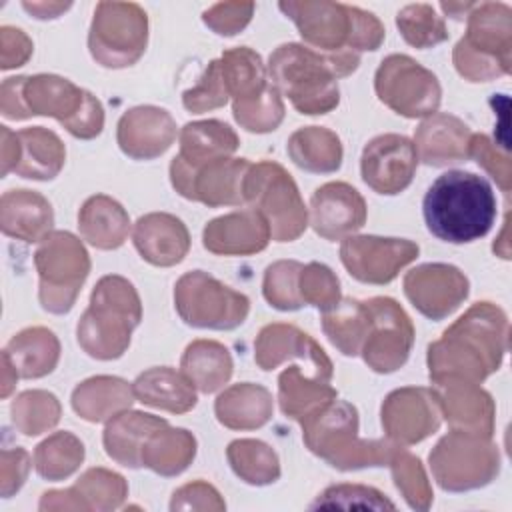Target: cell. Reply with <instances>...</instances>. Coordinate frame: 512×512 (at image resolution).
Instances as JSON below:
<instances>
[{"label":"cell","mask_w":512,"mask_h":512,"mask_svg":"<svg viewBox=\"0 0 512 512\" xmlns=\"http://www.w3.org/2000/svg\"><path fill=\"white\" fill-rule=\"evenodd\" d=\"M508 322L490 302L474 304L438 342L428 346L430 380L462 378L478 384L498 370L506 350Z\"/></svg>","instance_id":"6da1fadb"},{"label":"cell","mask_w":512,"mask_h":512,"mask_svg":"<svg viewBox=\"0 0 512 512\" xmlns=\"http://www.w3.org/2000/svg\"><path fill=\"white\" fill-rule=\"evenodd\" d=\"M0 110L10 120L52 116L82 140L98 136L104 126L100 100L68 78L54 74L6 78L0 88Z\"/></svg>","instance_id":"7a4b0ae2"},{"label":"cell","mask_w":512,"mask_h":512,"mask_svg":"<svg viewBox=\"0 0 512 512\" xmlns=\"http://www.w3.org/2000/svg\"><path fill=\"white\" fill-rule=\"evenodd\" d=\"M422 214L432 236L448 244H468L490 232L498 208L490 182L466 170L440 174L424 194Z\"/></svg>","instance_id":"3957f363"},{"label":"cell","mask_w":512,"mask_h":512,"mask_svg":"<svg viewBox=\"0 0 512 512\" xmlns=\"http://www.w3.org/2000/svg\"><path fill=\"white\" fill-rule=\"evenodd\" d=\"M358 64V54L350 50L320 54L302 44H282L270 54L268 74L300 114H326L338 106V78Z\"/></svg>","instance_id":"277c9868"},{"label":"cell","mask_w":512,"mask_h":512,"mask_svg":"<svg viewBox=\"0 0 512 512\" xmlns=\"http://www.w3.org/2000/svg\"><path fill=\"white\" fill-rule=\"evenodd\" d=\"M308 450L338 470L384 466L396 446L388 440H358V412L334 398L300 422Z\"/></svg>","instance_id":"5b68a950"},{"label":"cell","mask_w":512,"mask_h":512,"mask_svg":"<svg viewBox=\"0 0 512 512\" xmlns=\"http://www.w3.org/2000/svg\"><path fill=\"white\" fill-rule=\"evenodd\" d=\"M140 318L142 306L134 286L122 276H104L94 286L90 306L78 322V344L92 358L116 360L126 352Z\"/></svg>","instance_id":"8992f818"},{"label":"cell","mask_w":512,"mask_h":512,"mask_svg":"<svg viewBox=\"0 0 512 512\" xmlns=\"http://www.w3.org/2000/svg\"><path fill=\"white\" fill-rule=\"evenodd\" d=\"M456 70L472 80L486 82L510 70V6L480 2L468 12V32L454 46Z\"/></svg>","instance_id":"52a82bcc"},{"label":"cell","mask_w":512,"mask_h":512,"mask_svg":"<svg viewBox=\"0 0 512 512\" xmlns=\"http://www.w3.org/2000/svg\"><path fill=\"white\" fill-rule=\"evenodd\" d=\"M40 278L38 300L52 314H66L80 292L88 272L90 258L82 242L70 232H50L34 254Z\"/></svg>","instance_id":"ba28073f"},{"label":"cell","mask_w":512,"mask_h":512,"mask_svg":"<svg viewBox=\"0 0 512 512\" xmlns=\"http://www.w3.org/2000/svg\"><path fill=\"white\" fill-rule=\"evenodd\" d=\"M246 204L268 222L272 240L292 242L308 226V212L292 176L276 162L252 164L246 176Z\"/></svg>","instance_id":"9c48e42d"},{"label":"cell","mask_w":512,"mask_h":512,"mask_svg":"<svg viewBox=\"0 0 512 512\" xmlns=\"http://www.w3.org/2000/svg\"><path fill=\"white\" fill-rule=\"evenodd\" d=\"M148 16L134 2H98L88 34L92 58L106 68L132 66L146 50Z\"/></svg>","instance_id":"30bf717a"},{"label":"cell","mask_w":512,"mask_h":512,"mask_svg":"<svg viewBox=\"0 0 512 512\" xmlns=\"http://www.w3.org/2000/svg\"><path fill=\"white\" fill-rule=\"evenodd\" d=\"M174 302L180 318L194 328L232 330L250 310V300L202 270L186 272L174 286Z\"/></svg>","instance_id":"8fae6325"},{"label":"cell","mask_w":512,"mask_h":512,"mask_svg":"<svg viewBox=\"0 0 512 512\" xmlns=\"http://www.w3.org/2000/svg\"><path fill=\"white\" fill-rule=\"evenodd\" d=\"M490 438L452 430L430 452L432 472L444 490H470L490 482L498 472V450Z\"/></svg>","instance_id":"7c38bea8"},{"label":"cell","mask_w":512,"mask_h":512,"mask_svg":"<svg viewBox=\"0 0 512 512\" xmlns=\"http://www.w3.org/2000/svg\"><path fill=\"white\" fill-rule=\"evenodd\" d=\"M378 98L406 118L430 116L440 104L438 78L406 54H390L376 70Z\"/></svg>","instance_id":"4fadbf2b"},{"label":"cell","mask_w":512,"mask_h":512,"mask_svg":"<svg viewBox=\"0 0 512 512\" xmlns=\"http://www.w3.org/2000/svg\"><path fill=\"white\" fill-rule=\"evenodd\" d=\"M252 162L246 158H220L198 170H186L176 162L170 164L174 190L206 206H240L246 204V176Z\"/></svg>","instance_id":"5bb4252c"},{"label":"cell","mask_w":512,"mask_h":512,"mask_svg":"<svg viewBox=\"0 0 512 512\" xmlns=\"http://www.w3.org/2000/svg\"><path fill=\"white\" fill-rule=\"evenodd\" d=\"M366 306L372 324L360 354L374 372H394L408 360L414 342V326L402 306L392 298H370Z\"/></svg>","instance_id":"9a60e30c"},{"label":"cell","mask_w":512,"mask_h":512,"mask_svg":"<svg viewBox=\"0 0 512 512\" xmlns=\"http://www.w3.org/2000/svg\"><path fill=\"white\" fill-rule=\"evenodd\" d=\"M278 8L298 26L300 36L330 54L354 52L358 6L338 2H280ZM358 54V52H356Z\"/></svg>","instance_id":"2e32d148"},{"label":"cell","mask_w":512,"mask_h":512,"mask_svg":"<svg viewBox=\"0 0 512 512\" xmlns=\"http://www.w3.org/2000/svg\"><path fill=\"white\" fill-rule=\"evenodd\" d=\"M418 244L404 238L348 236L340 246V258L350 276L368 284H388L406 264L418 256Z\"/></svg>","instance_id":"e0dca14e"},{"label":"cell","mask_w":512,"mask_h":512,"mask_svg":"<svg viewBox=\"0 0 512 512\" xmlns=\"http://www.w3.org/2000/svg\"><path fill=\"white\" fill-rule=\"evenodd\" d=\"M418 152L410 138L400 134H380L362 152V180L378 194H398L414 178Z\"/></svg>","instance_id":"ac0fdd59"},{"label":"cell","mask_w":512,"mask_h":512,"mask_svg":"<svg viewBox=\"0 0 512 512\" xmlns=\"http://www.w3.org/2000/svg\"><path fill=\"white\" fill-rule=\"evenodd\" d=\"M382 426L390 440L414 444L434 434L440 426V404L434 390L400 388L382 404Z\"/></svg>","instance_id":"d6986e66"},{"label":"cell","mask_w":512,"mask_h":512,"mask_svg":"<svg viewBox=\"0 0 512 512\" xmlns=\"http://www.w3.org/2000/svg\"><path fill=\"white\" fill-rule=\"evenodd\" d=\"M404 292L426 318L442 320L468 296V280L456 266L422 264L406 274Z\"/></svg>","instance_id":"ffe728a7"},{"label":"cell","mask_w":512,"mask_h":512,"mask_svg":"<svg viewBox=\"0 0 512 512\" xmlns=\"http://www.w3.org/2000/svg\"><path fill=\"white\" fill-rule=\"evenodd\" d=\"M366 222V202L346 182H328L310 198V224L326 240H342Z\"/></svg>","instance_id":"44dd1931"},{"label":"cell","mask_w":512,"mask_h":512,"mask_svg":"<svg viewBox=\"0 0 512 512\" xmlns=\"http://www.w3.org/2000/svg\"><path fill=\"white\" fill-rule=\"evenodd\" d=\"M254 350V360L262 370H274L284 360L300 358L320 380L330 382L332 378V362L326 352L306 332L292 324L264 326L256 338Z\"/></svg>","instance_id":"7402d4cb"},{"label":"cell","mask_w":512,"mask_h":512,"mask_svg":"<svg viewBox=\"0 0 512 512\" xmlns=\"http://www.w3.org/2000/svg\"><path fill=\"white\" fill-rule=\"evenodd\" d=\"M118 146L134 160H152L164 154L176 138V124L164 108L136 106L118 122Z\"/></svg>","instance_id":"603a6c76"},{"label":"cell","mask_w":512,"mask_h":512,"mask_svg":"<svg viewBox=\"0 0 512 512\" xmlns=\"http://www.w3.org/2000/svg\"><path fill=\"white\" fill-rule=\"evenodd\" d=\"M434 384L440 412H444L454 430L492 436L494 404L482 388L462 378H440Z\"/></svg>","instance_id":"cb8c5ba5"},{"label":"cell","mask_w":512,"mask_h":512,"mask_svg":"<svg viewBox=\"0 0 512 512\" xmlns=\"http://www.w3.org/2000/svg\"><path fill=\"white\" fill-rule=\"evenodd\" d=\"M270 238V226L256 208L214 218L206 224L202 232L204 248L224 256H244L260 252L268 246Z\"/></svg>","instance_id":"d4e9b609"},{"label":"cell","mask_w":512,"mask_h":512,"mask_svg":"<svg viewBox=\"0 0 512 512\" xmlns=\"http://www.w3.org/2000/svg\"><path fill=\"white\" fill-rule=\"evenodd\" d=\"M132 240L140 256L154 266H174L184 260L190 248V234L184 222L166 212L140 216Z\"/></svg>","instance_id":"484cf974"},{"label":"cell","mask_w":512,"mask_h":512,"mask_svg":"<svg viewBox=\"0 0 512 512\" xmlns=\"http://www.w3.org/2000/svg\"><path fill=\"white\" fill-rule=\"evenodd\" d=\"M470 130L450 114H432L416 130L418 158L428 166H446L470 158Z\"/></svg>","instance_id":"4316f807"},{"label":"cell","mask_w":512,"mask_h":512,"mask_svg":"<svg viewBox=\"0 0 512 512\" xmlns=\"http://www.w3.org/2000/svg\"><path fill=\"white\" fill-rule=\"evenodd\" d=\"M54 212L50 202L34 190H8L0 200V228L6 236L40 242L50 234Z\"/></svg>","instance_id":"83f0119b"},{"label":"cell","mask_w":512,"mask_h":512,"mask_svg":"<svg viewBox=\"0 0 512 512\" xmlns=\"http://www.w3.org/2000/svg\"><path fill=\"white\" fill-rule=\"evenodd\" d=\"M238 148L236 132L220 120L188 122L180 130V152L172 160L186 170H198L220 158H228Z\"/></svg>","instance_id":"f1b7e54d"},{"label":"cell","mask_w":512,"mask_h":512,"mask_svg":"<svg viewBox=\"0 0 512 512\" xmlns=\"http://www.w3.org/2000/svg\"><path fill=\"white\" fill-rule=\"evenodd\" d=\"M16 158L12 172L30 180H52L64 166L66 148L60 138L42 126L14 132Z\"/></svg>","instance_id":"f546056e"},{"label":"cell","mask_w":512,"mask_h":512,"mask_svg":"<svg viewBox=\"0 0 512 512\" xmlns=\"http://www.w3.org/2000/svg\"><path fill=\"white\" fill-rule=\"evenodd\" d=\"M164 418L122 410L110 418L104 430L106 454L122 466L140 468L142 466V446L152 432L166 426Z\"/></svg>","instance_id":"4dcf8cb0"},{"label":"cell","mask_w":512,"mask_h":512,"mask_svg":"<svg viewBox=\"0 0 512 512\" xmlns=\"http://www.w3.org/2000/svg\"><path fill=\"white\" fill-rule=\"evenodd\" d=\"M214 410L220 424L234 430H254L270 420L272 396L260 384L242 382L224 390L216 398Z\"/></svg>","instance_id":"1f68e13d"},{"label":"cell","mask_w":512,"mask_h":512,"mask_svg":"<svg viewBox=\"0 0 512 512\" xmlns=\"http://www.w3.org/2000/svg\"><path fill=\"white\" fill-rule=\"evenodd\" d=\"M78 228L86 242L100 250H114L124 244L130 220L126 210L110 196H90L78 212Z\"/></svg>","instance_id":"d6a6232c"},{"label":"cell","mask_w":512,"mask_h":512,"mask_svg":"<svg viewBox=\"0 0 512 512\" xmlns=\"http://www.w3.org/2000/svg\"><path fill=\"white\" fill-rule=\"evenodd\" d=\"M132 390L142 404L174 414H184L196 406L194 384L168 366L142 372L134 380Z\"/></svg>","instance_id":"836d02e7"},{"label":"cell","mask_w":512,"mask_h":512,"mask_svg":"<svg viewBox=\"0 0 512 512\" xmlns=\"http://www.w3.org/2000/svg\"><path fill=\"white\" fill-rule=\"evenodd\" d=\"M134 390L116 376H94L78 384L72 392V408L88 422H104L130 408Z\"/></svg>","instance_id":"e575fe53"},{"label":"cell","mask_w":512,"mask_h":512,"mask_svg":"<svg viewBox=\"0 0 512 512\" xmlns=\"http://www.w3.org/2000/svg\"><path fill=\"white\" fill-rule=\"evenodd\" d=\"M218 62L226 92L234 98V106L250 104L270 88L262 58L252 48H230L218 58Z\"/></svg>","instance_id":"d590c367"},{"label":"cell","mask_w":512,"mask_h":512,"mask_svg":"<svg viewBox=\"0 0 512 512\" xmlns=\"http://www.w3.org/2000/svg\"><path fill=\"white\" fill-rule=\"evenodd\" d=\"M20 378H42L50 374L60 358V344L52 330L34 326L18 332L4 348Z\"/></svg>","instance_id":"8d00e7d4"},{"label":"cell","mask_w":512,"mask_h":512,"mask_svg":"<svg viewBox=\"0 0 512 512\" xmlns=\"http://www.w3.org/2000/svg\"><path fill=\"white\" fill-rule=\"evenodd\" d=\"M334 398H338V392L328 382L304 376L300 366L286 368L278 378L280 410L292 420L302 422Z\"/></svg>","instance_id":"74e56055"},{"label":"cell","mask_w":512,"mask_h":512,"mask_svg":"<svg viewBox=\"0 0 512 512\" xmlns=\"http://www.w3.org/2000/svg\"><path fill=\"white\" fill-rule=\"evenodd\" d=\"M182 374L204 394L220 390L232 376V358L226 346L214 340H196L186 346Z\"/></svg>","instance_id":"f35d334b"},{"label":"cell","mask_w":512,"mask_h":512,"mask_svg":"<svg viewBox=\"0 0 512 512\" xmlns=\"http://www.w3.org/2000/svg\"><path fill=\"white\" fill-rule=\"evenodd\" d=\"M288 156L306 172L328 174L336 172L342 164V144L332 130L322 126H306L290 136Z\"/></svg>","instance_id":"ab89813d"},{"label":"cell","mask_w":512,"mask_h":512,"mask_svg":"<svg viewBox=\"0 0 512 512\" xmlns=\"http://www.w3.org/2000/svg\"><path fill=\"white\" fill-rule=\"evenodd\" d=\"M196 454V440L184 428L162 426L142 446V466L162 476H176L188 468Z\"/></svg>","instance_id":"60d3db41"},{"label":"cell","mask_w":512,"mask_h":512,"mask_svg":"<svg viewBox=\"0 0 512 512\" xmlns=\"http://www.w3.org/2000/svg\"><path fill=\"white\" fill-rule=\"evenodd\" d=\"M372 318L366 300L344 298L322 316V328L328 340L344 354L358 356L368 336Z\"/></svg>","instance_id":"b9f144b4"},{"label":"cell","mask_w":512,"mask_h":512,"mask_svg":"<svg viewBox=\"0 0 512 512\" xmlns=\"http://www.w3.org/2000/svg\"><path fill=\"white\" fill-rule=\"evenodd\" d=\"M232 470L248 484H270L280 476L276 452L260 440H234L226 450Z\"/></svg>","instance_id":"7bdbcfd3"},{"label":"cell","mask_w":512,"mask_h":512,"mask_svg":"<svg viewBox=\"0 0 512 512\" xmlns=\"http://www.w3.org/2000/svg\"><path fill=\"white\" fill-rule=\"evenodd\" d=\"M84 460L82 442L70 432H56L34 450V468L46 480L70 476Z\"/></svg>","instance_id":"ee69618b"},{"label":"cell","mask_w":512,"mask_h":512,"mask_svg":"<svg viewBox=\"0 0 512 512\" xmlns=\"http://www.w3.org/2000/svg\"><path fill=\"white\" fill-rule=\"evenodd\" d=\"M14 426L26 436H38L60 420L58 398L46 390H26L10 406Z\"/></svg>","instance_id":"f6af8a7d"},{"label":"cell","mask_w":512,"mask_h":512,"mask_svg":"<svg viewBox=\"0 0 512 512\" xmlns=\"http://www.w3.org/2000/svg\"><path fill=\"white\" fill-rule=\"evenodd\" d=\"M402 38L414 48H430L448 38L444 20L430 4H408L396 16Z\"/></svg>","instance_id":"bcb514c9"},{"label":"cell","mask_w":512,"mask_h":512,"mask_svg":"<svg viewBox=\"0 0 512 512\" xmlns=\"http://www.w3.org/2000/svg\"><path fill=\"white\" fill-rule=\"evenodd\" d=\"M302 264L296 260H278L264 272L262 292L270 306L276 310H300L304 306L298 290Z\"/></svg>","instance_id":"7dc6e473"},{"label":"cell","mask_w":512,"mask_h":512,"mask_svg":"<svg viewBox=\"0 0 512 512\" xmlns=\"http://www.w3.org/2000/svg\"><path fill=\"white\" fill-rule=\"evenodd\" d=\"M392 466V476L396 482V488L404 494V498L408 500V504L412 508H428L432 492L428 488L426 482V474L422 470V464L416 456H412L410 452H406L404 448L394 450L390 462Z\"/></svg>","instance_id":"c3c4849f"},{"label":"cell","mask_w":512,"mask_h":512,"mask_svg":"<svg viewBox=\"0 0 512 512\" xmlns=\"http://www.w3.org/2000/svg\"><path fill=\"white\" fill-rule=\"evenodd\" d=\"M298 290L304 306L310 304L322 312L334 308L340 302V282L336 274L318 262H310L302 268Z\"/></svg>","instance_id":"681fc988"},{"label":"cell","mask_w":512,"mask_h":512,"mask_svg":"<svg viewBox=\"0 0 512 512\" xmlns=\"http://www.w3.org/2000/svg\"><path fill=\"white\" fill-rule=\"evenodd\" d=\"M310 508H374V510H394V502H390L380 490L360 484H336L318 494L316 502Z\"/></svg>","instance_id":"f907efd6"},{"label":"cell","mask_w":512,"mask_h":512,"mask_svg":"<svg viewBox=\"0 0 512 512\" xmlns=\"http://www.w3.org/2000/svg\"><path fill=\"white\" fill-rule=\"evenodd\" d=\"M232 110L242 128L260 134L276 130L284 118V104L274 84H270V88L258 100L244 106H232Z\"/></svg>","instance_id":"816d5d0a"},{"label":"cell","mask_w":512,"mask_h":512,"mask_svg":"<svg viewBox=\"0 0 512 512\" xmlns=\"http://www.w3.org/2000/svg\"><path fill=\"white\" fill-rule=\"evenodd\" d=\"M226 100H228V92H226V86H224V80L220 74L218 60H212L206 66L200 82L182 94L184 108L194 114H202L206 110L224 106Z\"/></svg>","instance_id":"f5cc1de1"},{"label":"cell","mask_w":512,"mask_h":512,"mask_svg":"<svg viewBox=\"0 0 512 512\" xmlns=\"http://www.w3.org/2000/svg\"><path fill=\"white\" fill-rule=\"evenodd\" d=\"M70 490L78 498L80 496H100L104 508H116L122 502V498L126 496L124 478L114 472H108L104 468H90Z\"/></svg>","instance_id":"db71d44e"},{"label":"cell","mask_w":512,"mask_h":512,"mask_svg":"<svg viewBox=\"0 0 512 512\" xmlns=\"http://www.w3.org/2000/svg\"><path fill=\"white\" fill-rule=\"evenodd\" d=\"M252 12H254L252 2H220L204 10L202 20L216 34L234 36L250 22Z\"/></svg>","instance_id":"11a10c76"},{"label":"cell","mask_w":512,"mask_h":512,"mask_svg":"<svg viewBox=\"0 0 512 512\" xmlns=\"http://www.w3.org/2000/svg\"><path fill=\"white\" fill-rule=\"evenodd\" d=\"M32 54V40L20 30L12 26L0 28V56L2 70H10L22 66Z\"/></svg>","instance_id":"9f6ffc18"},{"label":"cell","mask_w":512,"mask_h":512,"mask_svg":"<svg viewBox=\"0 0 512 512\" xmlns=\"http://www.w3.org/2000/svg\"><path fill=\"white\" fill-rule=\"evenodd\" d=\"M2 496L10 498L26 480L30 468V454L24 448L2 450Z\"/></svg>","instance_id":"6f0895ef"},{"label":"cell","mask_w":512,"mask_h":512,"mask_svg":"<svg viewBox=\"0 0 512 512\" xmlns=\"http://www.w3.org/2000/svg\"><path fill=\"white\" fill-rule=\"evenodd\" d=\"M470 156H474L476 162H478L480 166H484V168L492 174V178L500 184V188H502L504 192H508V188H510V168H502V166L496 164V160H504V158H508V156L498 158V156H496V148H494V144L488 140V136H484V134H472V138H470Z\"/></svg>","instance_id":"680465c9"},{"label":"cell","mask_w":512,"mask_h":512,"mask_svg":"<svg viewBox=\"0 0 512 512\" xmlns=\"http://www.w3.org/2000/svg\"><path fill=\"white\" fill-rule=\"evenodd\" d=\"M72 4L70 2H22V8L30 12L38 20L58 18L62 12H66Z\"/></svg>","instance_id":"91938a15"},{"label":"cell","mask_w":512,"mask_h":512,"mask_svg":"<svg viewBox=\"0 0 512 512\" xmlns=\"http://www.w3.org/2000/svg\"><path fill=\"white\" fill-rule=\"evenodd\" d=\"M16 158V136L8 126H2V176L12 172Z\"/></svg>","instance_id":"94428289"},{"label":"cell","mask_w":512,"mask_h":512,"mask_svg":"<svg viewBox=\"0 0 512 512\" xmlns=\"http://www.w3.org/2000/svg\"><path fill=\"white\" fill-rule=\"evenodd\" d=\"M2 366H4V374H2V396L6 398V396L12 392L16 380H18V372H16V368L12 366L10 358H8L4 352H2Z\"/></svg>","instance_id":"6125c7cd"},{"label":"cell","mask_w":512,"mask_h":512,"mask_svg":"<svg viewBox=\"0 0 512 512\" xmlns=\"http://www.w3.org/2000/svg\"><path fill=\"white\" fill-rule=\"evenodd\" d=\"M440 8L448 14V16H452V18H462V16H468V12L474 8V2H442L440 4Z\"/></svg>","instance_id":"be15d7a7"}]
</instances>
